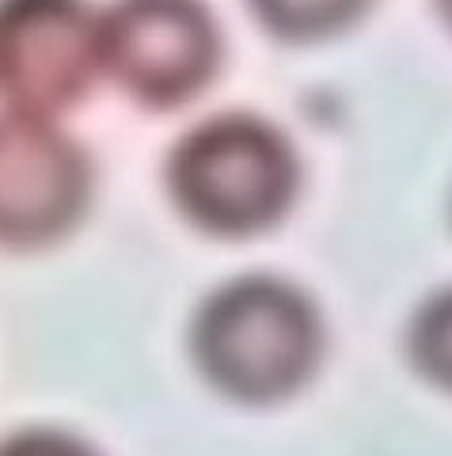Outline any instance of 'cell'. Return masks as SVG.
<instances>
[{
  "mask_svg": "<svg viewBox=\"0 0 452 456\" xmlns=\"http://www.w3.org/2000/svg\"><path fill=\"white\" fill-rule=\"evenodd\" d=\"M202 377L239 403H274L316 373L323 354L319 312L296 285L244 274L217 285L190 327Z\"/></svg>",
  "mask_w": 452,
  "mask_h": 456,
  "instance_id": "6da1fadb",
  "label": "cell"
},
{
  "mask_svg": "<svg viewBox=\"0 0 452 456\" xmlns=\"http://www.w3.org/2000/svg\"><path fill=\"white\" fill-rule=\"evenodd\" d=\"M296 152L255 114H217L167 156V191L190 224L214 236H251L278 224L296 198Z\"/></svg>",
  "mask_w": 452,
  "mask_h": 456,
  "instance_id": "7a4b0ae2",
  "label": "cell"
},
{
  "mask_svg": "<svg viewBox=\"0 0 452 456\" xmlns=\"http://www.w3.org/2000/svg\"><path fill=\"white\" fill-rule=\"evenodd\" d=\"M221 35L202 0H115L99 16V69L141 107H182L214 80Z\"/></svg>",
  "mask_w": 452,
  "mask_h": 456,
  "instance_id": "3957f363",
  "label": "cell"
},
{
  "mask_svg": "<svg viewBox=\"0 0 452 456\" xmlns=\"http://www.w3.org/2000/svg\"><path fill=\"white\" fill-rule=\"evenodd\" d=\"M99 16L88 0H0V103L50 118L88 95Z\"/></svg>",
  "mask_w": 452,
  "mask_h": 456,
  "instance_id": "277c9868",
  "label": "cell"
},
{
  "mask_svg": "<svg viewBox=\"0 0 452 456\" xmlns=\"http://www.w3.org/2000/svg\"><path fill=\"white\" fill-rule=\"evenodd\" d=\"M88 187V160L73 137L38 114H0V244H53L80 221Z\"/></svg>",
  "mask_w": 452,
  "mask_h": 456,
  "instance_id": "5b68a950",
  "label": "cell"
},
{
  "mask_svg": "<svg viewBox=\"0 0 452 456\" xmlns=\"http://www.w3.org/2000/svg\"><path fill=\"white\" fill-rule=\"evenodd\" d=\"M255 20L286 42H319L354 27L373 0H247Z\"/></svg>",
  "mask_w": 452,
  "mask_h": 456,
  "instance_id": "8992f818",
  "label": "cell"
},
{
  "mask_svg": "<svg viewBox=\"0 0 452 456\" xmlns=\"http://www.w3.org/2000/svg\"><path fill=\"white\" fill-rule=\"evenodd\" d=\"M407 350L422 377L452 392V289H441L418 305L407 327Z\"/></svg>",
  "mask_w": 452,
  "mask_h": 456,
  "instance_id": "52a82bcc",
  "label": "cell"
},
{
  "mask_svg": "<svg viewBox=\"0 0 452 456\" xmlns=\"http://www.w3.org/2000/svg\"><path fill=\"white\" fill-rule=\"evenodd\" d=\"M0 456H95L84 441L58 430H27L0 445Z\"/></svg>",
  "mask_w": 452,
  "mask_h": 456,
  "instance_id": "ba28073f",
  "label": "cell"
},
{
  "mask_svg": "<svg viewBox=\"0 0 452 456\" xmlns=\"http://www.w3.org/2000/svg\"><path fill=\"white\" fill-rule=\"evenodd\" d=\"M437 8H441V16H445V23L452 27V0H437Z\"/></svg>",
  "mask_w": 452,
  "mask_h": 456,
  "instance_id": "9c48e42d",
  "label": "cell"
}]
</instances>
